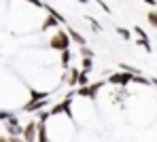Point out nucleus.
I'll return each instance as SVG.
<instances>
[{
  "label": "nucleus",
  "instance_id": "f257e3e1",
  "mask_svg": "<svg viewBox=\"0 0 157 142\" xmlns=\"http://www.w3.org/2000/svg\"><path fill=\"white\" fill-rule=\"evenodd\" d=\"M68 38H70V36H68L66 32H57L51 40H49V47H51V49H59V51H68V49H70V40H68Z\"/></svg>",
  "mask_w": 157,
  "mask_h": 142
},
{
  "label": "nucleus",
  "instance_id": "f03ea898",
  "mask_svg": "<svg viewBox=\"0 0 157 142\" xmlns=\"http://www.w3.org/2000/svg\"><path fill=\"white\" fill-rule=\"evenodd\" d=\"M102 87V83H94V85H85L81 87V89H77L78 95H83V98H96L98 95V89Z\"/></svg>",
  "mask_w": 157,
  "mask_h": 142
},
{
  "label": "nucleus",
  "instance_id": "7ed1b4c3",
  "mask_svg": "<svg viewBox=\"0 0 157 142\" xmlns=\"http://www.w3.org/2000/svg\"><path fill=\"white\" fill-rule=\"evenodd\" d=\"M36 127H38L36 121H30L26 125V129H24V142H36Z\"/></svg>",
  "mask_w": 157,
  "mask_h": 142
},
{
  "label": "nucleus",
  "instance_id": "20e7f679",
  "mask_svg": "<svg viewBox=\"0 0 157 142\" xmlns=\"http://www.w3.org/2000/svg\"><path fill=\"white\" fill-rule=\"evenodd\" d=\"M132 77H134V74H130V72H119V74H113L108 81L115 83V85H128L132 81Z\"/></svg>",
  "mask_w": 157,
  "mask_h": 142
},
{
  "label": "nucleus",
  "instance_id": "39448f33",
  "mask_svg": "<svg viewBox=\"0 0 157 142\" xmlns=\"http://www.w3.org/2000/svg\"><path fill=\"white\" fill-rule=\"evenodd\" d=\"M6 129L13 134V138H19V134H24V129L19 127V123H17L15 119H9V123H6Z\"/></svg>",
  "mask_w": 157,
  "mask_h": 142
},
{
  "label": "nucleus",
  "instance_id": "423d86ee",
  "mask_svg": "<svg viewBox=\"0 0 157 142\" xmlns=\"http://www.w3.org/2000/svg\"><path fill=\"white\" fill-rule=\"evenodd\" d=\"M51 113H66V114H70V98H66L62 104H57V106H53L51 108Z\"/></svg>",
  "mask_w": 157,
  "mask_h": 142
},
{
  "label": "nucleus",
  "instance_id": "0eeeda50",
  "mask_svg": "<svg viewBox=\"0 0 157 142\" xmlns=\"http://www.w3.org/2000/svg\"><path fill=\"white\" fill-rule=\"evenodd\" d=\"M66 34H68V36H70V38H72V40H75V43H77V45H81V47H85V38H83V36H81V34H78L77 30L68 28V32H66Z\"/></svg>",
  "mask_w": 157,
  "mask_h": 142
},
{
  "label": "nucleus",
  "instance_id": "6e6552de",
  "mask_svg": "<svg viewBox=\"0 0 157 142\" xmlns=\"http://www.w3.org/2000/svg\"><path fill=\"white\" fill-rule=\"evenodd\" d=\"M55 26H57V19H55V17H51V15H49V17H47V19H45V21H43V30L55 28Z\"/></svg>",
  "mask_w": 157,
  "mask_h": 142
},
{
  "label": "nucleus",
  "instance_id": "1a4fd4ad",
  "mask_svg": "<svg viewBox=\"0 0 157 142\" xmlns=\"http://www.w3.org/2000/svg\"><path fill=\"white\" fill-rule=\"evenodd\" d=\"M30 98H32V102L45 100V98H47V91H30Z\"/></svg>",
  "mask_w": 157,
  "mask_h": 142
},
{
  "label": "nucleus",
  "instance_id": "9d476101",
  "mask_svg": "<svg viewBox=\"0 0 157 142\" xmlns=\"http://www.w3.org/2000/svg\"><path fill=\"white\" fill-rule=\"evenodd\" d=\"M147 19H149V24L157 30V11H149V13H147Z\"/></svg>",
  "mask_w": 157,
  "mask_h": 142
},
{
  "label": "nucleus",
  "instance_id": "9b49d317",
  "mask_svg": "<svg viewBox=\"0 0 157 142\" xmlns=\"http://www.w3.org/2000/svg\"><path fill=\"white\" fill-rule=\"evenodd\" d=\"M142 49H147V53H151V43H149V38H140V40H136Z\"/></svg>",
  "mask_w": 157,
  "mask_h": 142
},
{
  "label": "nucleus",
  "instance_id": "f8f14e48",
  "mask_svg": "<svg viewBox=\"0 0 157 142\" xmlns=\"http://www.w3.org/2000/svg\"><path fill=\"white\" fill-rule=\"evenodd\" d=\"M117 34H119L121 38H125V40H132V34H130V30H125V28H117Z\"/></svg>",
  "mask_w": 157,
  "mask_h": 142
},
{
  "label": "nucleus",
  "instance_id": "ddd939ff",
  "mask_svg": "<svg viewBox=\"0 0 157 142\" xmlns=\"http://www.w3.org/2000/svg\"><path fill=\"white\" fill-rule=\"evenodd\" d=\"M77 83H81V85L85 87L87 83H89V79H87V72L83 70V72H78V79H77Z\"/></svg>",
  "mask_w": 157,
  "mask_h": 142
},
{
  "label": "nucleus",
  "instance_id": "4468645a",
  "mask_svg": "<svg viewBox=\"0 0 157 142\" xmlns=\"http://www.w3.org/2000/svg\"><path fill=\"white\" fill-rule=\"evenodd\" d=\"M68 62H70V51H62V66L68 68Z\"/></svg>",
  "mask_w": 157,
  "mask_h": 142
},
{
  "label": "nucleus",
  "instance_id": "2eb2a0df",
  "mask_svg": "<svg viewBox=\"0 0 157 142\" xmlns=\"http://www.w3.org/2000/svg\"><path fill=\"white\" fill-rule=\"evenodd\" d=\"M134 32H136V34H138L140 38H149V36H147V32H144V30H142V28H138V26L134 28Z\"/></svg>",
  "mask_w": 157,
  "mask_h": 142
},
{
  "label": "nucleus",
  "instance_id": "dca6fc26",
  "mask_svg": "<svg viewBox=\"0 0 157 142\" xmlns=\"http://www.w3.org/2000/svg\"><path fill=\"white\" fill-rule=\"evenodd\" d=\"M77 79H78V70H72V72H70V85H75Z\"/></svg>",
  "mask_w": 157,
  "mask_h": 142
},
{
  "label": "nucleus",
  "instance_id": "f3484780",
  "mask_svg": "<svg viewBox=\"0 0 157 142\" xmlns=\"http://www.w3.org/2000/svg\"><path fill=\"white\" fill-rule=\"evenodd\" d=\"M83 68H85V72L91 68V57H85V59H83Z\"/></svg>",
  "mask_w": 157,
  "mask_h": 142
},
{
  "label": "nucleus",
  "instance_id": "a211bd4d",
  "mask_svg": "<svg viewBox=\"0 0 157 142\" xmlns=\"http://www.w3.org/2000/svg\"><path fill=\"white\" fill-rule=\"evenodd\" d=\"M98 4H100V6L104 9L106 13H110V6H106V2H104V0H98Z\"/></svg>",
  "mask_w": 157,
  "mask_h": 142
},
{
  "label": "nucleus",
  "instance_id": "6ab92c4d",
  "mask_svg": "<svg viewBox=\"0 0 157 142\" xmlns=\"http://www.w3.org/2000/svg\"><path fill=\"white\" fill-rule=\"evenodd\" d=\"M28 2H32V4H34V6H45V4H43V2H40V0H28Z\"/></svg>",
  "mask_w": 157,
  "mask_h": 142
},
{
  "label": "nucleus",
  "instance_id": "aec40b11",
  "mask_svg": "<svg viewBox=\"0 0 157 142\" xmlns=\"http://www.w3.org/2000/svg\"><path fill=\"white\" fill-rule=\"evenodd\" d=\"M142 2H147V4H149V6H155V4H157L155 0H142Z\"/></svg>",
  "mask_w": 157,
  "mask_h": 142
},
{
  "label": "nucleus",
  "instance_id": "412c9836",
  "mask_svg": "<svg viewBox=\"0 0 157 142\" xmlns=\"http://www.w3.org/2000/svg\"><path fill=\"white\" fill-rule=\"evenodd\" d=\"M6 142H24V140H19V138H11V140H6Z\"/></svg>",
  "mask_w": 157,
  "mask_h": 142
},
{
  "label": "nucleus",
  "instance_id": "4be33fe9",
  "mask_svg": "<svg viewBox=\"0 0 157 142\" xmlns=\"http://www.w3.org/2000/svg\"><path fill=\"white\" fill-rule=\"evenodd\" d=\"M6 117H9L6 113H0V119H6Z\"/></svg>",
  "mask_w": 157,
  "mask_h": 142
},
{
  "label": "nucleus",
  "instance_id": "5701e85b",
  "mask_svg": "<svg viewBox=\"0 0 157 142\" xmlns=\"http://www.w3.org/2000/svg\"><path fill=\"white\" fill-rule=\"evenodd\" d=\"M151 83H153V85H155V87H157V79H151Z\"/></svg>",
  "mask_w": 157,
  "mask_h": 142
},
{
  "label": "nucleus",
  "instance_id": "b1692460",
  "mask_svg": "<svg viewBox=\"0 0 157 142\" xmlns=\"http://www.w3.org/2000/svg\"><path fill=\"white\" fill-rule=\"evenodd\" d=\"M0 142H6V140H2V138H0Z\"/></svg>",
  "mask_w": 157,
  "mask_h": 142
}]
</instances>
